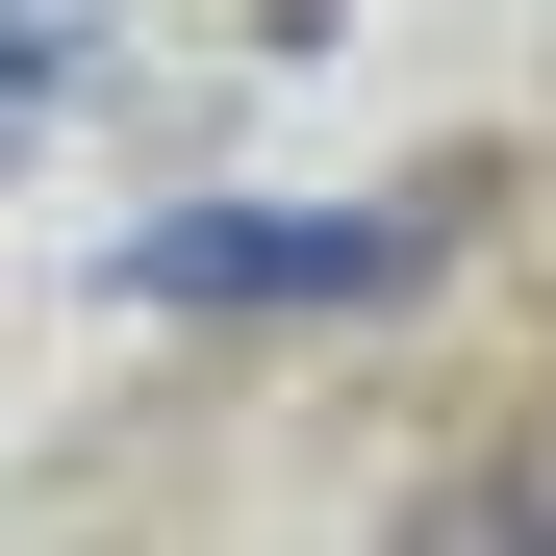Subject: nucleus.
<instances>
[{
    "label": "nucleus",
    "mask_w": 556,
    "mask_h": 556,
    "mask_svg": "<svg viewBox=\"0 0 556 556\" xmlns=\"http://www.w3.org/2000/svg\"><path fill=\"white\" fill-rule=\"evenodd\" d=\"M51 51H76V0H0V127L51 102Z\"/></svg>",
    "instance_id": "obj_2"
},
{
    "label": "nucleus",
    "mask_w": 556,
    "mask_h": 556,
    "mask_svg": "<svg viewBox=\"0 0 556 556\" xmlns=\"http://www.w3.org/2000/svg\"><path fill=\"white\" fill-rule=\"evenodd\" d=\"M127 278H152V304H380V278H430V203L405 228H228L203 203V228H152Z\"/></svg>",
    "instance_id": "obj_1"
},
{
    "label": "nucleus",
    "mask_w": 556,
    "mask_h": 556,
    "mask_svg": "<svg viewBox=\"0 0 556 556\" xmlns=\"http://www.w3.org/2000/svg\"><path fill=\"white\" fill-rule=\"evenodd\" d=\"M455 531H556V481H481V506H455Z\"/></svg>",
    "instance_id": "obj_3"
}]
</instances>
